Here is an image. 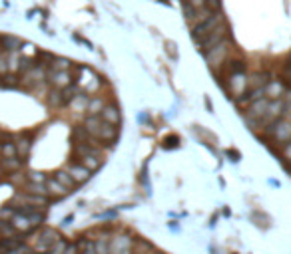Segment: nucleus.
Instances as JSON below:
<instances>
[{
	"instance_id": "obj_1",
	"label": "nucleus",
	"mask_w": 291,
	"mask_h": 254,
	"mask_svg": "<svg viewBox=\"0 0 291 254\" xmlns=\"http://www.w3.org/2000/svg\"><path fill=\"white\" fill-rule=\"evenodd\" d=\"M84 129L88 131V135L96 141H106V143H114L116 137H118V129H116L114 125L102 121V117L98 115H88L84 121Z\"/></svg>"
},
{
	"instance_id": "obj_2",
	"label": "nucleus",
	"mask_w": 291,
	"mask_h": 254,
	"mask_svg": "<svg viewBox=\"0 0 291 254\" xmlns=\"http://www.w3.org/2000/svg\"><path fill=\"white\" fill-rule=\"evenodd\" d=\"M223 22H225V20H223V14L218 12V14H214L212 18H208L206 22H201V24L194 26V28H192V38H194V42L199 46V44H201L203 40H206L219 24H223Z\"/></svg>"
},
{
	"instance_id": "obj_3",
	"label": "nucleus",
	"mask_w": 291,
	"mask_h": 254,
	"mask_svg": "<svg viewBox=\"0 0 291 254\" xmlns=\"http://www.w3.org/2000/svg\"><path fill=\"white\" fill-rule=\"evenodd\" d=\"M223 40H227V24H225V22L219 24V26L212 32V34L199 44V52H201V54H208L212 48H216V46L221 44Z\"/></svg>"
},
{
	"instance_id": "obj_4",
	"label": "nucleus",
	"mask_w": 291,
	"mask_h": 254,
	"mask_svg": "<svg viewBox=\"0 0 291 254\" xmlns=\"http://www.w3.org/2000/svg\"><path fill=\"white\" fill-rule=\"evenodd\" d=\"M227 52H229V44H227V40H223L221 44H218L216 48H212L208 54H203V56H206V60L210 62L212 68H218V66H221V62L225 60Z\"/></svg>"
},
{
	"instance_id": "obj_5",
	"label": "nucleus",
	"mask_w": 291,
	"mask_h": 254,
	"mask_svg": "<svg viewBox=\"0 0 291 254\" xmlns=\"http://www.w3.org/2000/svg\"><path fill=\"white\" fill-rule=\"evenodd\" d=\"M267 131L273 133V137L277 141H289L291 139V121L279 119V121H275V123H271L267 127Z\"/></svg>"
},
{
	"instance_id": "obj_6",
	"label": "nucleus",
	"mask_w": 291,
	"mask_h": 254,
	"mask_svg": "<svg viewBox=\"0 0 291 254\" xmlns=\"http://www.w3.org/2000/svg\"><path fill=\"white\" fill-rule=\"evenodd\" d=\"M245 89H247V76L245 74H240V76H229V93L236 98V102L245 95Z\"/></svg>"
},
{
	"instance_id": "obj_7",
	"label": "nucleus",
	"mask_w": 291,
	"mask_h": 254,
	"mask_svg": "<svg viewBox=\"0 0 291 254\" xmlns=\"http://www.w3.org/2000/svg\"><path fill=\"white\" fill-rule=\"evenodd\" d=\"M8 222L14 227L16 233H28V231H32V229H34V227H32V222H30V216H28V214H22V212H16V211H14V214L10 216Z\"/></svg>"
},
{
	"instance_id": "obj_8",
	"label": "nucleus",
	"mask_w": 291,
	"mask_h": 254,
	"mask_svg": "<svg viewBox=\"0 0 291 254\" xmlns=\"http://www.w3.org/2000/svg\"><path fill=\"white\" fill-rule=\"evenodd\" d=\"M48 82L56 89H64V87H68L72 84V76H70V72H54V70H50L48 72Z\"/></svg>"
},
{
	"instance_id": "obj_9",
	"label": "nucleus",
	"mask_w": 291,
	"mask_h": 254,
	"mask_svg": "<svg viewBox=\"0 0 291 254\" xmlns=\"http://www.w3.org/2000/svg\"><path fill=\"white\" fill-rule=\"evenodd\" d=\"M134 240L130 236H116L110 240V254H128L132 248Z\"/></svg>"
},
{
	"instance_id": "obj_10",
	"label": "nucleus",
	"mask_w": 291,
	"mask_h": 254,
	"mask_svg": "<svg viewBox=\"0 0 291 254\" xmlns=\"http://www.w3.org/2000/svg\"><path fill=\"white\" fill-rule=\"evenodd\" d=\"M271 82V76L267 72H257V74H251L247 78V89H259V87H266L267 84Z\"/></svg>"
},
{
	"instance_id": "obj_11",
	"label": "nucleus",
	"mask_w": 291,
	"mask_h": 254,
	"mask_svg": "<svg viewBox=\"0 0 291 254\" xmlns=\"http://www.w3.org/2000/svg\"><path fill=\"white\" fill-rule=\"evenodd\" d=\"M285 93V85L281 84V82H269L267 85H266V100H271V102H275V100H281V95Z\"/></svg>"
},
{
	"instance_id": "obj_12",
	"label": "nucleus",
	"mask_w": 291,
	"mask_h": 254,
	"mask_svg": "<svg viewBox=\"0 0 291 254\" xmlns=\"http://www.w3.org/2000/svg\"><path fill=\"white\" fill-rule=\"evenodd\" d=\"M100 117H102V121H106L110 125H118L120 123V109L116 106H104Z\"/></svg>"
},
{
	"instance_id": "obj_13",
	"label": "nucleus",
	"mask_w": 291,
	"mask_h": 254,
	"mask_svg": "<svg viewBox=\"0 0 291 254\" xmlns=\"http://www.w3.org/2000/svg\"><path fill=\"white\" fill-rule=\"evenodd\" d=\"M68 175L72 177L74 183H84V181L90 179V171L86 167H82V165H70L68 167Z\"/></svg>"
},
{
	"instance_id": "obj_14",
	"label": "nucleus",
	"mask_w": 291,
	"mask_h": 254,
	"mask_svg": "<svg viewBox=\"0 0 291 254\" xmlns=\"http://www.w3.org/2000/svg\"><path fill=\"white\" fill-rule=\"evenodd\" d=\"M74 153L82 159V157H88V155H98L100 157V149L92 143H76L74 145Z\"/></svg>"
},
{
	"instance_id": "obj_15",
	"label": "nucleus",
	"mask_w": 291,
	"mask_h": 254,
	"mask_svg": "<svg viewBox=\"0 0 291 254\" xmlns=\"http://www.w3.org/2000/svg\"><path fill=\"white\" fill-rule=\"evenodd\" d=\"M46 190H48V195H54V197H66L70 193V190L66 187H62L56 179H48L46 181Z\"/></svg>"
},
{
	"instance_id": "obj_16",
	"label": "nucleus",
	"mask_w": 291,
	"mask_h": 254,
	"mask_svg": "<svg viewBox=\"0 0 291 254\" xmlns=\"http://www.w3.org/2000/svg\"><path fill=\"white\" fill-rule=\"evenodd\" d=\"M0 46H2V50L6 54H12V52L22 48V42L18 38H14V36H0Z\"/></svg>"
},
{
	"instance_id": "obj_17",
	"label": "nucleus",
	"mask_w": 291,
	"mask_h": 254,
	"mask_svg": "<svg viewBox=\"0 0 291 254\" xmlns=\"http://www.w3.org/2000/svg\"><path fill=\"white\" fill-rule=\"evenodd\" d=\"M24 244L20 238H2L0 240V254H8V252H14V250H20Z\"/></svg>"
},
{
	"instance_id": "obj_18",
	"label": "nucleus",
	"mask_w": 291,
	"mask_h": 254,
	"mask_svg": "<svg viewBox=\"0 0 291 254\" xmlns=\"http://www.w3.org/2000/svg\"><path fill=\"white\" fill-rule=\"evenodd\" d=\"M80 165H82V167H86L90 173H92V171H98V169H100V165H102V157H98V155L82 157V159H80Z\"/></svg>"
},
{
	"instance_id": "obj_19",
	"label": "nucleus",
	"mask_w": 291,
	"mask_h": 254,
	"mask_svg": "<svg viewBox=\"0 0 291 254\" xmlns=\"http://www.w3.org/2000/svg\"><path fill=\"white\" fill-rule=\"evenodd\" d=\"M78 95H80V87L76 84H70L68 87H64L62 89V102H64V106L66 104H72V100L78 98Z\"/></svg>"
},
{
	"instance_id": "obj_20",
	"label": "nucleus",
	"mask_w": 291,
	"mask_h": 254,
	"mask_svg": "<svg viewBox=\"0 0 291 254\" xmlns=\"http://www.w3.org/2000/svg\"><path fill=\"white\" fill-rule=\"evenodd\" d=\"M70 68H72V62L66 58H54L50 64V70H54V72H68Z\"/></svg>"
},
{
	"instance_id": "obj_21",
	"label": "nucleus",
	"mask_w": 291,
	"mask_h": 254,
	"mask_svg": "<svg viewBox=\"0 0 291 254\" xmlns=\"http://www.w3.org/2000/svg\"><path fill=\"white\" fill-rule=\"evenodd\" d=\"M94 250H96V254H110V236L100 234V238L94 242Z\"/></svg>"
},
{
	"instance_id": "obj_22",
	"label": "nucleus",
	"mask_w": 291,
	"mask_h": 254,
	"mask_svg": "<svg viewBox=\"0 0 291 254\" xmlns=\"http://www.w3.org/2000/svg\"><path fill=\"white\" fill-rule=\"evenodd\" d=\"M26 193H30V195H36V197H46V199H48V190H46V185H38V183H28V185H26Z\"/></svg>"
},
{
	"instance_id": "obj_23",
	"label": "nucleus",
	"mask_w": 291,
	"mask_h": 254,
	"mask_svg": "<svg viewBox=\"0 0 291 254\" xmlns=\"http://www.w3.org/2000/svg\"><path fill=\"white\" fill-rule=\"evenodd\" d=\"M48 104H50L52 107H60V106H64V102H62V89L52 87L50 93H48Z\"/></svg>"
},
{
	"instance_id": "obj_24",
	"label": "nucleus",
	"mask_w": 291,
	"mask_h": 254,
	"mask_svg": "<svg viewBox=\"0 0 291 254\" xmlns=\"http://www.w3.org/2000/svg\"><path fill=\"white\" fill-rule=\"evenodd\" d=\"M16 145V157H26L28 153H30V139H26V137H20Z\"/></svg>"
},
{
	"instance_id": "obj_25",
	"label": "nucleus",
	"mask_w": 291,
	"mask_h": 254,
	"mask_svg": "<svg viewBox=\"0 0 291 254\" xmlns=\"http://www.w3.org/2000/svg\"><path fill=\"white\" fill-rule=\"evenodd\" d=\"M54 179H56V181H58V183H60V185H62V187H66V189H68V190H70V189H72V187H74V185H76V183H74V181H72V177H70V175H68V171H58V173H56V175H54Z\"/></svg>"
},
{
	"instance_id": "obj_26",
	"label": "nucleus",
	"mask_w": 291,
	"mask_h": 254,
	"mask_svg": "<svg viewBox=\"0 0 291 254\" xmlns=\"http://www.w3.org/2000/svg\"><path fill=\"white\" fill-rule=\"evenodd\" d=\"M182 12L188 20V24H194L195 22V14H197V8H194L190 2H186V0H182Z\"/></svg>"
},
{
	"instance_id": "obj_27",
	"label": "nucleus",
	"mask_w": 291,
	"mask_h": 254,
	"mask_svg": "<svg viewBox=\"0 0 291 254\" xmlns=\"http://www.w3.org/2000/svg\"><path fill=\"white\" fill-rule=\"evenodd\" d=\"M104 106H106V104H104L102 98H94V100L88 102V107H86V109L90 111V115H100L102 109H104Z\"/></svg>"
},
{
	"instance_id": "obj_28",
	"label": "nucleus",
	"mask_w": 291,
	"mask_h": 254,
	"mask_svg": "<svg viewBox=\"0 0 291 254\" xmlns=\"http://www.w3.org/2000/svg\"><path fill=\"white\" fill-rule=\"evenodd\" d=\"M240 74H245V62L242 60L229 62V76H240Z\"/></svg>"
},
{
	"instance_id": "obj_29",
	"label": "nucleus",
	"mask_w": 291,
	"mask_h": 254,
	"mask_svg": "<svg viewBox=\"0 0 291 254\" xmlns=\"http://www.w3.org/2000/svg\"><path fill=\"white\" fill-rule=\"evenodd\" d=\"M0 153H2L4 159H12V157H16V145L12 141H6L0 145Z\"/></svg>"
},
{
	"instance_id": "obj_30",
	"label": "nucleus",
	"mask_w": 291,
	"mask_h": 254,
	"mask_svg": "<svg viewBox=\"0 0 291 254\" xmlns=\"http://www.w3.org/2000/svg\"><path fill=\"white\" fill-rule=\"evenodd\" d=\"M20 165H22V159H16V157H12V159H2V169H4V171H18Z\"/></svg>"
},
{
	"instance_id": "obj_31",
	"label": "nucleus",
	"mask_w": 291,
	"mask_h": 254,
	"mask_svg": "<svg viewBox=\"0 0 291 254\" xmlns=\"http://www.w3.org/2000/svg\"><path fill=\"white\" fill-rule=\"evenodd\" d=\"M88 102H90V100L86 98V95H82V93H80L78 98H74V100H72V104H70V106H72L74 109H78V111H86V107H88Z\"/></svg>"
},
{
	"instance_id": "obj_32",
	"label": "nucleus",
	"mask_w": 291,
	"mask_h": 254,
	"mask_svg": "<svg viewBox=\"0 0 291 254\" xmlns=\"http://www.w3.org/2000/svg\"><path fill=\"white\" fill-rule=\"evenodd\" d=\"M152 244L146 242V240H136L134 242V254H150Z\"/></svg>"
},
{
	"instance_id": "obj_33",
	"label": "nucleus",
	"mask_w": 291,
	"mask_h": 254,
	"mask_svg": "<svg viewBox=\"0 0 291 254\" xmlns=\"http://www.w3.org/2000/svg\"><path fill=\"white\" fill-rule=\"evenodd\" d=\"M78 248L82 250V254H96V250H94V242H92V240L82 238V240L78 242Z\"/></svg>"
},
{
	"instance_id": "obj_34",
	"label": "nucleus",
	"mask_w": 291,
	"mask_h": 254,
	"mask_svg": "<svg viewBox=\"0 0 291 254\" xmlns=\"http://www.w3.org/2000/svg\"><path fill=\"white\" fill-rule=\"evenodd\" d=\"M46 175L40 173V171H32V173H28V183H38V185H46Z\"/></svg>"
},
{
	"instance_id": "obj_35",
	"label": "nucleus",
	"mask_w": 291,
	"mask_h": 254,
	"mask_svg": "<svg viewBox=\"0 0 291 254\" xmlns=\"http://www.w3.org/2000/svg\"><path fill=\"white\" fill-rule=\"evenodd\" d=\"M203 8H208L212 14H218V12H221V0H206Z\"/></svg>"
},
{
	"instance_id": "obj_36",
	"label": "nucleus",
	"mask_w": 291,
	"mask_h": 254,
	"mask_svg": "<svg viewBox=\"0 0 291 254\" xmlns=\"http://www.w3.org/2000/svg\"><path fill=\"white\" fill-rule=\"evenodd\" d=\"M8 74V54H0V76Z\"/></svg>"
},
{
	"instance_id": "obj_37",
	"label": "nucleus",
	"mask_w": 291,
	"mask_h": 254,
	"mask_svg": "<svg viewBox=\"0 0 291 254\" xmlns=\"http://www.w3.org/2000/svg\"><path fill=\"white\" fill-rule=\"evenodd\" d=\"M18 84L16 78H10V76H2V80H0V85L2 87H14Z\"/></svg>"
},
{
	"instance_id": "obj_38",
	"label": "nucleus",
	"mask_w": 291,
	"mask_h": 254,
	"mask_svg": "<svg viewBox=\"0 0 291 254\" xmlns=\"http://www.w3.org/2000/svg\"><path fill=\"white\" fill-rule=\"evenodd\" d=\"M164 147H168V149L178 147V137H168V139L164 141Z\"/></svg>"
},
{
	"instance_id": "obj_39",
	"label": "nucleus",
	"mask_w": 291,
	"mask_h": 254,
	"mask_svg": "<svg viewBox=\"0 0 291 254\" xmlns=\"http://www.w3.org/2000/svg\"><path fill=\"white\" fill-rule=\"evenodd\" d=\"M283 155H285V159H291V139L285 143V147H283Z\"/></svg>"
},
{
	"instance_id": "obj_40",
	"label": "nucleus",
	"mask_w": 291,
	"mask_h": 254,
	"mask_svg": "<svg viewBox=\"0 0 291 254\" xmlns=\"http://www.w3.org/2000/svg\"><path fill=\"white\" fill-rule=\"evenodd\" d=\"M186 2H190L194 8H203V2H206V0H186Z\"/></svg>"
}]
</instances>
